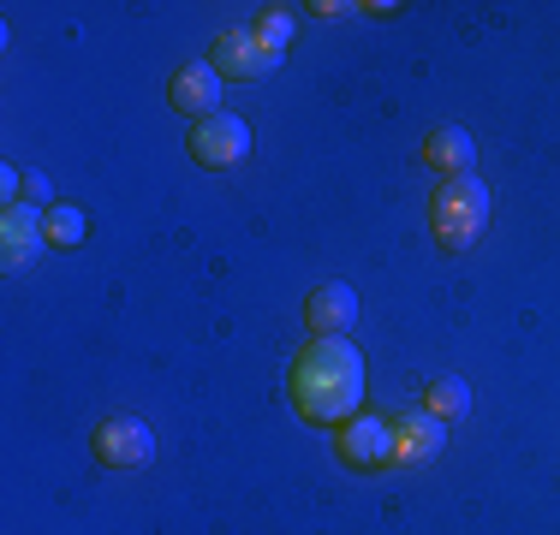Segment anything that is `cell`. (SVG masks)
Instances as JSON below:
<instances>
[{
  "label": "cell",
  "mask_w": 560,
  "mask_h": 535,
  "mask_svg": "<svg viewBox=\"0 0 560 535\" xmlns=\"http://www.w3.org/2000/svg\"><path fill=\"white\" fill-rule=\"evenodd\" d=\"M304 321H311L316 340H346V328L358 321V292L346 280H323V286L304 298Z\"/></svg>",
  "instance_id": "cell-7"
},
{
  "label": "cell",
  "mask_w": 560,
  "mask_h": 535,
  "mask_svg": "<svg viewBox=\"0 0 560 535\" xmlns=\"http://www.w3.org/2000/svg\"><path fill=\"white\" fill-rule=\"evenodd\" d=\"M340 459L352 464V471H382V464H399L394 423H388V417H370V411H358L352 423H340Z\"/></svg>",
  "instance_id": "cell-6"
},
{
  "label": "cell",
  "mask_w": 560,
  "mask_h": 535,
  "mask_svg": "<svg viewBox=\"0 0 560 535\" xmlns=\"http://www.w3.org/2000/svg\"><path fill=\"white\" fill-rule=\"evenodd\" d=\"M185 150L197 155V167H238V160L250 155V126L238 114H209V119H197L191 126V138H185Z\"/></svg>",
  "instance_id": "cell-5"
},
{
  "label": "cell",
  "mask_w": 560,
  "mask_h": 535,
  "mask_svg": "<svg viewBox=\"0 0 560 535\" xmlns=\"http://www.w3.org/2000/svg\"><path fill=\"white\" fill-rule=\"evenodd\" d=\"M90 452H96V464H108V471H143V464L155 459V428L143 417H108L90 435Z\"/></svg>",
  "instance_id": "cell-3"
},
{
  "label": "cell",
  "mask_w": 560,
  "mask_h": 535,
  "mask_svg": "<svg viewBox=\"0 0 560 535\" xmlns=\"http://www.w3.org/2000/svg\"><path fill=\"white\" fill-rule=\"evenodd\" d=\"M292 31H299V24H292V12H287V7H269V12L257 19V36H262V43H269L275 54L292 43Z\"/></svg>",
  "instance_id": "cell-14"
},
{
  "label": "cell",
  "mask_w": 560,
  "mask_h": 535,
  "mask_svg": "<svg viewBox=\"0 0 560 535\" xmlns=\"http://www.w3.org/2000/svg\"><path fill=\"white\" fill-rule=\"evenodd\" d=\"M316 19H346V12H364V7H346V0H316Z\"/></svg>",
  "instance_id": "cell-15"
},
{
  "label": "cell",
  "mask_w": 560,
  "mask_h": 535,
  "mask_svg": "<svg viewBox=\"0 0 560 535\" xmlns=\"http://www.w3.org/2000/svg\"><path fill=\"white\" fill-rule=\"evenodd\" d=\"M287 393L304 423H352L364 405V352L346 340H316L292 357Z\"/></svg>",
  "instance_id": "cell-1"
},
{
  "label": "cell",
  "mask_w": 560,
  "mask_h": 535,
  "mask_svg": "<svg viewBox=\"0 0 560 535\" xmlns=\"http://www.w3.org/2000/svg\"><path fill=\"white\" fill-rule=\"evenodd\" d=\"M423 405H430V417H465V411H471V387H465L459 374H435Z\"/></svg>",
  "instance_id": "cell-13"
},
{
  "label": "cell",
  "mask_w": 560,
  "mask_h": 535,
  "mask_svg": "<svg viewBox=\"0 0 560 535\" xmlns=\"http://www.w3.org/2000/svg\"><path fill=\"white\" fill-rule=\"evenodd\" d=\"M430 226H435V245L442 250H471L489 226V185L477 179V173L442 179L430 197Z\"/></svg>",
  "instance_id": "cell-2"
},
{
  "label": "cell",
  "mask_w": 560,
  "mask_h": 535,
  "mask_svg": "<svg viewBox=\"0 0 560 535\" xmlns=\"http://www.w3.org/2000/svg\"><path fill=\"white\" fill-rule=\"evenodd\" d=\"M209 66L221 78H233V84H262V78L280 72V54L257 31H221L215 48H209Z\"/></svg>",
  "instance_id": "cell-4"
},
{
  "label": "cell",
  "mask_w": 560,
  "mask_h": 535,
  "mask_svg": "<svg viewBox=\"0 0 560 535\" xmlns=\"http://www.w3.org/2000/svg\"><path fill=\"white\" fill-rule=\"evenodd\" d=\"M167 102L179 107V114H191V119H209V114H221V72L209 60H197V66H179V72L167 78Z\"/></svg>",
  "instance_id": "cell-8"
},
{
  "label": "cell",
  "mask_w": 560,
  "mask_h": 535,
  "mask_svg": "<svg viewBox=\"0 0 560 535\" xmlns=\"http://www.w3.org/2000/svg\"><path fill=\"white\" fill-rule=\"evenodd\" d=\"M43 233H48V245H55V250H78V245H84V233H90V221H84V209L55 203L43 214Z\"/></svg>",
  "instance_id": "cell-12"
},
{
  "label": "cell",
  "mask_w": 560,
  "mask_h": 535,
  "mask_svg": "<svg viewBox=\"0 0 560 535\" xmlns=\"http://www.w3.org/2000/svg\"><path fill=\"white\" fill-rule=\"evenodd\" d=\"M423 160H430L435 173H447V179H465L477 160V143L465 126H435L430 138H423Z\"/></svg>",
  "instance_id": "cell-11"
},
{
  "label": "cell",
  "mask_w": 560,
  "mask_h": 535,
  "mask_svg": "<svg viewBox=\"0 0 560 535\" xmlns=\"http://www.w3.org/2000/svg\"><path fill=\"white\" fill-rule=\"evenodd\" d=\"M36 245H48L43 233V209L31 203H7V214H0V250H7V268H24L36 257Z\"/></svg>",
  "instance_id": "cell-9"
},
{
  "label": "cell",
  "mask_w": 560,
  "mask_h": 535,
  "mask_svg": "<svg viewBox=\"0 0 560 535\" xmlns=\"http://www.w3.org/2000/svg\"><path fill=\"white\" fill-rule=\"evenodd\" d=\"M394 440H399V464H430V459H442L447 428H442V417H430V411H406V417L394 423Z\"/></svg>",
  "instance_id": "cell-10"
}]
</instances>
